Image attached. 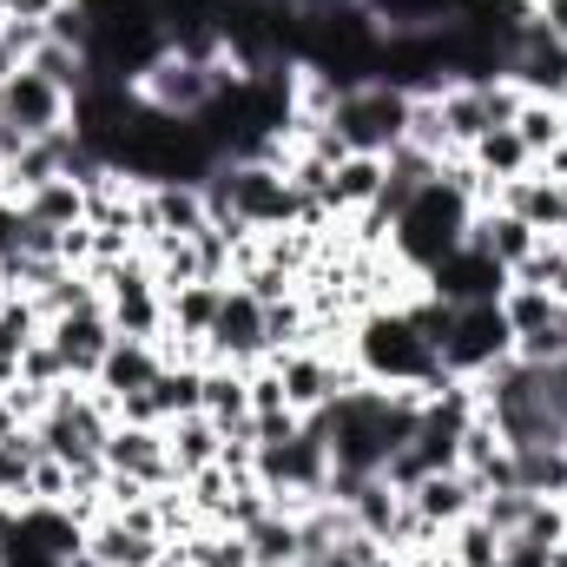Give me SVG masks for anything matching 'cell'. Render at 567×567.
Wrapping results in <instances>:
<instances>
[{"label": "cell", "instance_id": "484cf974", "mask_svg": "<svg viewBox=\"0 0 567 567\" xmlns=\"http://www.w3.org/2000/svg\"><path fill=\"white\" fill-rule=\"evenodd\" d=\"M442 555H449L455 567H495L502 561V535H495L482 515H462V522L442 535Z\"/></svg>", "mask_w": 567, "mask_h": 567}, {"label": "cell", "instance_id": "3957f363", "mask_svg": "<svg viewBox=\"0 0 567 567\" xmlns=\"http://www.w3.org/2000/svg\"><path fill=\"white\" fill-rule=\"evenodd\" d=\"M410 93L390 86V80H370V86H350L330 113V133L350 145V152H370V158H390L396 145L410 140Z\"/></svg>", "mask_w": 567, "mask_h": 567}, {"label": "cell", "instance_id": "ba28073f", "mask_svg": "<svg viewBox=\"0 0 567 567\" xmlns=\"http://www.w3.org/2000/svg\"><path fill=\"white\" fill-rule=\"evenodd\" d=\"M423 290L429 297H442V303H502V290H508V271L482 251V245H462V251H449L435 271H423Z\"/></svg>", "mask_w": 567, "mask_h": 567}, {"label": "cell", "instance_id": "603a6c76", "mask_svg": "<svg viewBox=\"0 0 567 567\" xmlns=\"http://www.w3.org/2000/svg\"><path fill=\"white\" fill-rule=\"evenodd\" d=\"M205 416L218 429L245 423L251 416V377L238 363H205Z\"/></svg>", "mask_w": 567, "mask_h": 567}, {"label": "cell", "instance_id": "f546056e", "mask_svg": "<svg viewBox=\"0 0 567 567\" xmlns=\"http://www.w3.org/2000/svg\"><path fill=\"white\" fill-rule=\"evenodd\" d=\"M528 508H535V495H522V488H502V495H482V502H475V515H482L502 542L528 528Z\"/></svg>", "mask_w": 567, "mask_h": 567}, {"label": "cell", "instance_id": "5b68a950", "mask_svg": "<svg viewBox=\"0 0 567 567\" xmlns=\"http://www.w3.org/2000/svg\"><path fill=\"white\" fill-rule=\"evenodd\" d=\"M225 80H238V66H231V60L205 66V60L165 53V60L140 80V100H145V106H158V113H172V120H198V113L225 93Z\"/></svg>", "mask_w": 567, "mask_h": 567}, {"label": "cell", "instance_id": "5bb4252c", "mask_svg": "<svg viewBox=\"0 0 567 567\" xmlns=\"http://www.w3.org/2000/svg\"><path fill=\"white\" fill-rule=\"evenodd\" d=\"M488 205H502V212H515L522 225H535L542 238H555L561 231V178H542V172H522V178H508V185H495V198Z\"/></svg>", "mask_w": 567, "mask_h": 567}, {"label": "cell", "instance_id": "9a60e30c", "mask_svg": "<svg viewBox=\"0 0 567 567\" xmlns=\"http://www.w3.org/2000/svg\"><path fill=\"white\" fill-rule=\"evenodd\" d=\"M158 370H165V343H133V337H120V343L106 350V363H100V390H106L113 403H126V396L152 390Z\"/></svg>", "mask_w": 567, "mask_h": 567}, {"label": "cell", "instance_id": "4dcf8cb0", "mask_svg": "<svg viewBox=\"0 0 567 567\" xmlns=\"http://www.w3.org/2000/svg\"><path fill=\"white\" fill-rule=\"evenodd\" d=\"M20 383H33V390H60V383H66V363H60V350H53L47 337L27 343V357H20Z\"/></svg>", "mask_w": 567, "mask_h": 567}, {"label": "cell", "instance_id": "2e32d148", "mask_svg": "<svg viewBox=\"0 0 567 567\" xmlns=\"http://www.w3.org/2000/svg\"><path fill=\"white\" fill-rule=\"evenodd\" d=\"M435 120H442L449 152H468L482 133H495V120H488V80L482 86H442L435 93Z\"/></svg>", "mask_w": 567, "mask_h": 567}, {"label": "cell", "instance_id": "e575fe53", "mask_svg": "<svg viewBox=\"0 0 567 567\" xmlns=\"http://www.w3.org/2000/svg\"><path fill=\"white\" fill-rule=\"evenodd\" d=\"M27 225H33L27 205H20V198H0V265L27 251Z\"/></svg>", "mask_w": 567, "mask_h": 567}, {"label": "cell", "instance_id": "9c48e42d", "mask_svg": "<svg viewBox=\"0 0 567 567\" xmlns=\"http://www.w3.org/2000/svg\"><path fill=\"white\" fill-rule=\"evenodd\" d=\"M47 343L60 350L66 383H100V363H106V350H113L120 337H113L106 310H80V317H53V323H47Z\"/></svg>", "mask_w": 567, "mask_h": 567}, {"label": "cell", "instance_id": "7c38bea8", "mask_svg": "<svg viewBox=\"0 0 567 567\" xmlns=\"http://www.w3.org/2000/svg\"><path fill=\"white\" fill-rule=\"evenodd\" d=\"M468 245H482V251L515 278V271L528 265V251L542 245V231H535V225H522V218H515V212H502V205H482V212H475V225H468Z\"/></svg>", "mask_w": 567, "mask_h": 567}, {"label": "cell", "instance_id": "1f68e13d", "mask_svg": "<svg viewBox=\"0 0 567 567\" xmlns=\"http://www.w3.org/2000/svg\"><path fill=\"white\" fill-rule=\"evenodd\" d=\"M522 542H535V548H555V542H567V502H542V495H535Z\"/></svg>", "mask_w": 567, "mask_h": 567}, {"label": "cell", "instance_id": "74e56055", "mask_svg": "<svg viewBox=\"0 0 567 567\" xmlns=\"http://www.w3.org/2000/svg\"><path fill=\"white\" fill-rule=\"evenodd\" d=\"M535 13L548 20V33H555V40H561V47H567V0H542Z\"/></svg>", "mask_w": 567, "mask_h": 567}, {"label": "cell", "instance_id": "60d3db41", "mask_svg": "<svg viewBox=\"0 0 567 567\" xmlns=\"http://www.w3.org/2000/svg\"><path fill=\"white\" fill-rule=\"evenodd\" d=\"M172 567H198V561H185V555H178V561H172Z\"/></svg>", "mask_w": 567, "mask_h": 567}, {"label": "cell", "instance_id": "8d00e7d4", "mask_svg": "<svg viewBox=\"0 0 567 567\" xmlns=\"http://www.w3.org/2000/svg\"><path fill=\"white\" fill-rule=\"evenodd\" d=\"M0 7H7V20H33V27H47L60 13V0H0Z\"/></svg>", "mask_w": 567, "mask_h": 567}, {"label": "cell", "instance_id": "ffe728a7", "mask_svg": "<svg viewBox=\"0 0 567 567\" xmlns=\"http://www.w3.org/2000/svg\"><path fill=\"white\" fill-rule=\"evenodd\" d=\"M515 488L542 495V502H567V442H522L515 449Z\"/></svg>", "mask_w": 567, "mask_h": 567}, {"label": "cell", "instance_id": "83f0119b", "mask_svg": "<svg viewBox=\"0 0 567 567\" xmlns=\"http://www.w3.org/2000/svg\"><path fill=\"white\" fill-rule=\"evenodd\" d=\"M27 66H33L40 80H53V86H60L66 100H73V93H80V86L93 80V66H86V53H80V47H60V40H40Z\"/></svg>", "mask_w": 567, "mask_h": 567}, {"label": "cell", "instance_id": "f1b7e54d", "mask_svg": "<svg viewBox=\"0 0 567 567\" xmlns=\"http://www.w3.org/2000/svg\"><path fill=\"white\" fill-rule=\"evenodd\" d=\"M515 133H522V145L542 158L548 145L567 140V113L555 106V100H522V113H515Z\"/></svg>", "mask_w": 567, "mask_h": 567}, {"label": "cell", "instance_id": "7a4b0ae2", "mask_svg": "<svg viewBox=\"0 0 567 567\" xmlns=\"http://www.w3.org/2000/svg\"><path fill=\"white\" fill-rule=\"evenodd\" d=\"M475 198H462L449 178H429L423 192L403 205V218L390 225V245H396V258L423 278V271H435L449 251H462L468 245V225H475Z\"/></svg>", "mask_w": 567, "mask_h": 567}, {"label": "cell", "instance_id": "ab89813d", "mask_svg": "<svg viewBox=\"0 0 567 567\" xmlns=\"http://www.w3.org/2000/svg\"><path fill=\"white\" fill-rule=\"evenodd\" d=\"M7 303H13V290H7V278H0V310H7Z\"/></svg>", "mask_w": 567, "mask_h": 567}, {"label": "cell", "instance_id": "e0dca14e", "mask_svg": "<svg viewBox=\"0 0 567 567\" xmlns=\"http://www.w3.org/2000/svg\"><path fill=\"white\" fill-rule=\"evenodd\" d=\"M218 449H225V435L218 423L198 410V416H172L165 423V455H172V482H192L198 468H212L218 462Z\"/></svg>", "mask_w": 567, "mask_h": 567}, {"label": "cell", "instance_id": "d6a6232c", "mask_svg": "<svg viewBox=\"0 0 567 567\" xmlns=\"http://www.w3.org/2000/svg\"><path fill=\"white\" fill-rule=\"evenodd\" d=\"M73 495V468L60 455H40L33 462V502H66Z\"/></svg>", "mask_w": 567, "mask_h": 567}, {"label": "cell", "instance_id": "8fae6325", "mask_svg": "<svg viewBox=\"0 0 567 567\" xmlns=\"http://www.w3.org/2000/svg\"><path fill=\"white\" fill-rule=\"evenodd\" d=\"M86 555L100 567H158L172 555V542H158V535H140V528H126L113 508L86 528Z\"/></svg>", "mask_w": 567, "mask_h": 567}, {"label": "cell", "instance_id": "8992f818", "mask_svg": "<svg viewBox=\"0 0 567 567\" xmlns=\"http://www.w3.org/2000/svg\"><path fill=\"white\" fill-rule=\"evenodd\" d=\"M0 120H13L27 140H53L73 126V100L53 80H40L33 66H20L13 80H0Z\"/></svg>", "mask_w": 567, "mask_h": 567}, {"label": "cell", "instance_id": "d4e9b609", "mask_svg": "<svg viewBox=\"0 0 567 567\" xmlns=\"http://www.w3.org/2000/svg\"><path fill=\"white\" fill-rule=\"evenodd\" d=\"M245 542H251V561L258 567H297V515H284V508H271L265 522H251L245 528Z\"/></svg>", "mask_w": 567, "mask_h": 567}, {"label": "cell", "instance_id": "836d02e7", "mask_svg": "<svg viewBox=\"0 0 567 567\" xmlns=\"http://www.w3.org/2000/svg\"><path fill=\"white\" fill-rule=\"evenodd\" d=\"M535 390H542L548 416L567 429V357H561V363H535Z\"/></svg>", "mask_w": 567, "mask_h": 567}, {"label": "cell", "instance_id": "cb8c5ba5", "mask_svg": "<svg viewBox=\"0 0 567 567\" xmlns=\"http://www.w3.org/2000/svg\"><path fill=\"white\" fill-rule=\"evenodd\" d=\"M20 205H27V218H40V225H53V231L86 225V192H80L73 178H47V185H40V192H27Z\"/></svg>", "mask_w": 567, "mask_h": 567}, {"label": "cell", "instance_id": "4316f807", "mask_svg": "<svg viewBox=\"0 0 567 567\" xmlns=\"http://www.w3.org/2000/svg\"><path fill=\"white\" fill-rule=\"evenodd\" d=\"M502 317H508L515 337H535V330H548V323L561 317V297H548V290H535V284H508V290H502Z\"/></svg>", "mask_w": 567, "mask_h": 567}, {"label": "cell", "instance_id": "30bf717a", "mask_svg": "<svg viewBox=\"0 0 567 567\" xmlns=\"http://www.w3.org/2000/svg\"><path fill=\"white\" fill-rule=\"evenodd\" d=\"M106 475H126V482H145V488H172L165 429L113 423V435H106Z\"/></svg>", "mask_w": 567, "mask_h": 567}, {"label": "cell", "instance_id": "277c9868", "mask_svg": "<svg viewBox=\"0 0 567 567\" xmlns=\"http://www.w3.org/2000/svg\"><path fill=\"white\" fill-rule=\"evenodd\" d=\"M508 350H515V330H508L502 303H462L435 357H442V377H462V383H475V377H482V370H495Z\"/></svg>", "mask_w": 567, "mask_h": 567}, {"label": "cell", "instance_id": "f35d334b", "mask_svg": "<svg viewBox=\"0 0 567 567\" xmlns=\"http://www.w3.org/2000/svg\"><path fill=\"white\" fill-rule=\"evenodd\" d=\"M13 73H20V53H13V47L0 40V80H13Z\"/></svg>", "mask_w": 567, "mask_h": 567}, {"label": "cell", "instance_id": "7402d4cb", "mask_svg": "<svg viewBox=\"0 0 567 567\" xmlns=\"http://www.w3.org/2000/svg\"><path fill=\"white\" fill-rule=\"evenodd\" d=\"M468 158H475V172H482L488 185H508V178L535 172V152L522 145V133H515V126H495V133H482V140L468 145Z\"/></svg>", "mask_w": 567, "mask_h": 567}, {"label": "cell", "instance_id": "44dd1931", "mask_svg": "<svg viewBox=\"0 0 567 567\" xmlns=\"http://www.w3.org/2000/svg\"><path fill=\"white\" fill-rule=\"evenodd\" d=\"M40 435L33 429H7L0 435V508H27L33 502V462H40Z\"/></svg>", "mask_w": 567, "mask_h": 567}, {"label": "cell", "instance_id": "d6986e66", "mask_svg": "<svg viewBox=\"0 0 567 567\" xmlns=\"http://www.w3.org/2000/svg\"><path fill=\"white\" fill-rule=\"evenodd\" d=\"M218 303H225V284H178L165 290V330L185 343H205L218 323Z\"/></svg>", "mask_w": 567, "mask_h": 567}, {"label": "cell", "instance_id": "52a82bcc", "mask_svg": "<svg viewBox=\"0 0 567 567\" xmlns=\"http://www.w3.org/2000/svg\"><path fill=\"white\" fill-rule=\"evenodd\" d=\"M205 343H212V363H238V370L265 363L271 357V343H265V303L251 290L225 284V303H218V323H212Z\"/></svg>", "mask_w": 567, "mask_h": 567}, {"label": "cell", "instance_id": "d590c367", "mask_svg": "<svg viewBox=\"0 0 567 567\" xmlns=\"http://www.w3.org/2000/svg\"><path fill=\"white\" fill-rule=\"evenodd\" d=\"M502 567H548V548H535V542L508 535V542H502Z\"/></svg>", "mask_w": 567, "mask_h": 567}, {"label": "cell", "instance_id": "6da1fadb", "mask_svg": "<svg viewBox=\"0 0 567 567\" xmlns=\"http://www.w3.org/2000/svg\"><path fill=\"white\" fill-rule=\"evenodd\" d=\"M350 363L370 383H383V390H435V383H449L435 343H423L416 323L403 310H390V303L383 310H363L350 323Z\"/></svg>", "mask_w": 567, "mask_h": 567}, {"label": "cell", "instance_id": "4fadbf2b", "mask_svg": "<svg viewBox=\"0 0 567 567\" xmlns=\"http://www.w3.org/2000/svg\"><path fill=\"white\" fill-rule=\"evenodd\" d=\"M475 502H482V495H475V482H468L462 468H435V475H423V482L410 488V508L423 515L435 535H449L462 515H475Z\"/></svg>", "mask_w": 567, "mask_h": 567}, {"label": "cell", "instance_id": "ac0fdd59", "mask_svg": "<svg viewBox=\"0 0 567 567\" xmlns=\"http://www.w3.org/2000/svg\"><path fill=\"white\" fill-rule=\"evenodd\" d=\"M377 192H383V158L350 152V158L330 172V198H323V212H330V218H357V212L377 205Z\"/></svg>", "mask_w": 567, "mask_h": 567}]
</instances>
